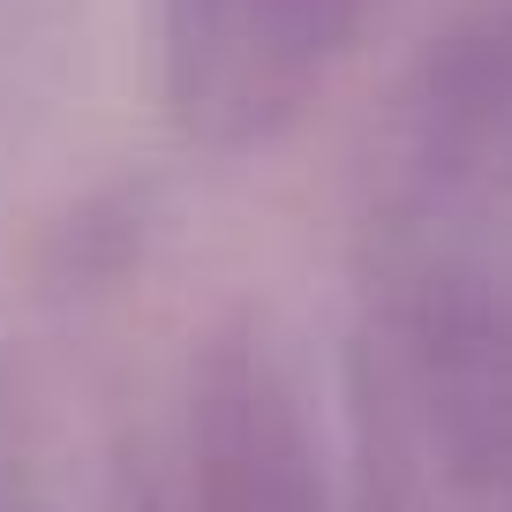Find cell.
Masks as SVG:
<instances>
[{
  "instance_id": "3",
  "label": "cell",
  "mask_w": 512,
  "mask_h": 512,
  "mask_svg": "<svg viewBox=\"0 0 512 512\" xmlns=\"http://www.w3.org/2000/svg\"><path fill=\"white\" fill-rule=\"evenodd\" d=\"M377 0H174V98L204 136H272Z\"/></svg>"
},
{
  "instance_id": "2",
  "label": "cell",
  "mask_w": 512,
  "mask_h": 512,
  "mask_svg": "<svg viewBox=\"0 0 512 512\" xmlns=\"http://www.w3.org/2000/svg\"><path fill=\"white\" fill-rule=\"evenodd\" d=\"M189 512H332L309 392L256 324L211 339L189 377Z\"/></svg>"
},
{
  "instance_id": "1",
  "label": "cell",
  "mask_w": 512,
  "mask_h": 512,
  "mask_svg": "<svg viewBox=\"0 0 512 512\" xmlns=\"http://www.w3.org/2000/svg\"><path fill=\"white\" fill-rule=\"evenodd\" d=\"M384 422L415 490L452 512H512V317L430 287L384 324Z\"/></svg>"
}]
</instances>
